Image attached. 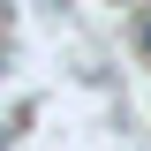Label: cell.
Returning a JSON list of instances; mask_svg holds the SVG:
<instances>
[]
</instances>
